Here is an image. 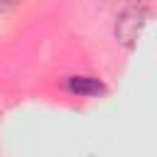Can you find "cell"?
Returning a JSON list of instances; mask_svg holds the SVG:
<instances>
[{
	"label": "cell",
	"instance_id": "3",
	"mask_svg": "<svg viewBox=\"0 0 157 157\" xmlns=\"http://www.w3.org/2000/svg\"><path fill=\"white\" fill-rule=\"evenodd\" d=\"M20 2H22V0H0V12H2V10H12V7L20 5Z\"/></svg>",
	"mask_w": 157,
	"mask_h": 157
},
{
	"label": "cell",
	"instance_id": "2",
	"mask_svg": "<svg viewBox=\"0 0 157 157\" xmlns=\"http://www.w3.org/2000/svg\"><path fill=\"white\" fill-rule=\"evenodd\" d=\"M69 91L78 96H98L103 91V83L93 76H74L69 78Z\"/></svg>",
	"mask_w": 157,
	"mask_h": 157
},
{
	"label": "cell",
	"instance_id": "1",
	"mask_svg": "<svg viewBox=\"0 0 157 157\" xmlns=\"http://www.w3.org/2000/svg\"><path fill=\"white\" fill-rule=\"evenodd\" d=\"M140 27H142V12H137V10H128V12H123V17L118 20V25H115V34H118V39L123 42V44H132V39L140 34Z\"/></svg>",
	"mask_w": 157,
	"mask_h": 157
}]
</instances>
